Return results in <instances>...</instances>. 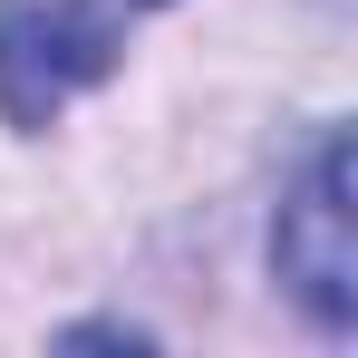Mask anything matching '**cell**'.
I'll list each match as a JSON object with an SVG mask.
<instances>
[{"label":"cell","mask_w":358,"mask_h":358,"mask_svg":"<svg viewBox=\"0 0 358 358\" xmlns=\"http://www.w3.org/2000/svg\"><path fill=\"white\" fill-rule=\"evenodd\" d=\"M126 59V0H0V117L49 126Z\"/></svg>","instance_id":"cell-1"},{"label":"cell","mask_w":358,"mask_h":358,"mask_svg":"<svg viewBox=\"0 0 358 358\" xmlns=\"http://www.w3.org/2000/svg\"><path fill=\"white\" fill-rule=\"evenodd\" d=\"M271 271L281 291L320 320V329H349L358 320V242H349V136L329 126L310 145L300 184L281 194V223H271Z\"/></svg>","instance_id":"cell-2"}]
</instances>
